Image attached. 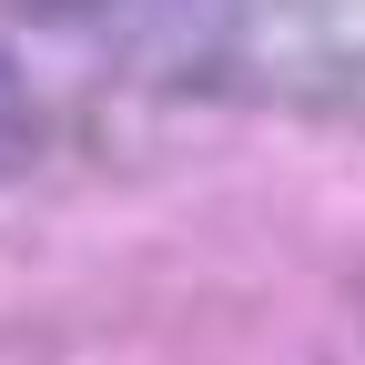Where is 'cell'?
Returning <instances> with one entry per match:
<instances>
[{"label": "cell", "mask_w": 365, "mask_h": 365, "mask_svg": "<svg viewBox=\"0 0 365 365\" xmlns=\"http://www.w3.org/2000/svg\"><path fill=\"white\" fill-rule=\"evenodd\" d=\"M21 143H31V91H21V71H11V61H0V163H11Z\"/></svg>", "instance_id": "1"}, {"label": "cell", "mask_w": 365, "mask_h": 365, "mask_svg": "<svg viewBox=\"0 0 365 365\" xmlns=\"http://www.w3.org/2000/svg\"><path fill=\"white\" fill-rule=\"evenodd\" d=\"M51 11H81V0H51Z\"/></svg>", "instance_id": "2"}]
</instances>
